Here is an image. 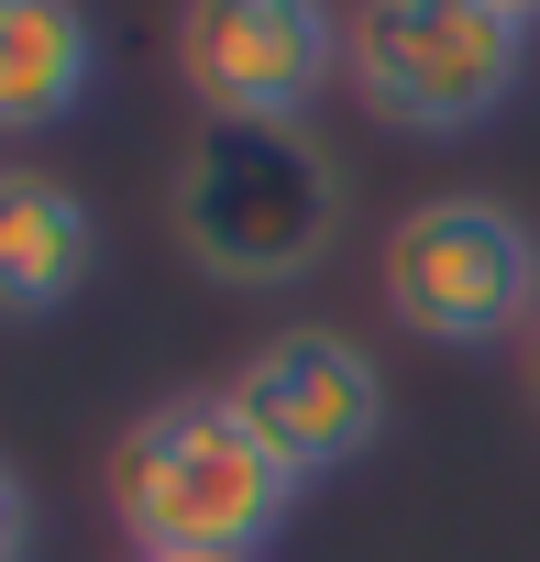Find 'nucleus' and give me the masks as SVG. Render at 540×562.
Segmentation results:
<instances>
[{
  "label": "nucleus",
  "instance_id": "4",
  "mask_svg": "<svg viewBox=\"0 0 540 562\" xmlns=\"http://www.w3.org/2000/svg\"><path fill=\"white\" fill-rule=\"evenodd\" d=\"M386 321L441 342V353H496L529 342L540 321V232L507 199H419L386 232Z\"/></svg>",
  "mask_w": 540,
  "mask_h": 562
},
{
  "label": "nucleus",
  "instance_id": "11",
  "mask_svg": "<svg viewBox=\"0 0 540 562\" xmlns=\"http://www.w3.org/2000/svg\"><path fill=\"white\" fill-rule=\"evenodd\" d=\"M507 12H529V23H540V0H507Z\"/></svg>",
  "mask_w": 540,
  "mask_h": 562
},
{
  "label": "nucleus",
  "instance_id": "3",
  "mask_svg": "<svg viewBox=\"0 0 540 562\" xmlns=\"http://www.w3.org/2000/svg\"><path fill=\"white\" fill-rule=\"evenodd\" d=\"M529 12L507 0H353V45H342V78L353 100L386 122V133H419V144H452V133H485L518 78H529Z\"/></svg>",
  "mask_w": 540,
  "mask_h": 562
},
{
  "label": "nucleus",
  "instance_id": "10",
  "mask_svg": "<svg viewBox=\"0 0 540 562\" xmlns=\"http://www.w3.org/2000/svg\"><path fill=\"white\" fill-rule=\"evenodd\" d=\"M529 386H540V321H529Z\"/></svg>",
  "mask_w": 540,
  "mask_h": 562
},
{
  "label": "nucleus",
  "instance_id": "2",
  "mask_svg": "<svg viewBox=\"0 0 540 562\" xmlns=\"http://www.w3.org/2000/svg\"><path fill=\"white\" fill-rule=\"evenodd\" d=\"M166 221L221 288H288L342 243V155L310 122H199L177 144Z\"/></svg>",
  "mask_w": 540,
  "mask_h": 562
},
{
  "label": "nucleus",
  "instance_id": "5",
  "mask_svg": "<svg viewBox=\"0 0 540 562\" xmlns=\"http://www.w3.org/2000/svg\"><path fill=\"white\" fill-rule=\"evenodd\" d=\"M353 12L331 0H188L177 12V78L199 122H310V100L342 78Z\"/></svg>",
  "mask_w": 540,
  "mask_h": 562
},
{
  "label": "nucleus",
  "instance_id": "8",
  "mask_svg": "<svg viewBox=\"0 0 540 562\" xmlns=\"http://www.w3.org/2000/svg\"><path fill=\"white\" fill-rule=\"evenodd\" d=\"M100 23L78 0H0V133H56L89 111Z\"/></svg>",
  "mask_w": 540,
  "mask_h": 562
},
{
  "label": "nucleus",
  "instance_id": "1",
  "mask_svg": "<svg viewBox=\"0 0 540 562\" xmlns=\"http://www.w3.org/2000/svg\"><path fill=\"white\" fill-rule=\"evenodd\" d=\"M299 474L265 452L232 386H177L111 441V518L133 562H254L288 529Z\"/></svg>",
  "mask_w": 540,
  "mask_h": 562
},
{
  "label": "nucleus",
  "instance_id": "9",
  "mask_svg": "<svg viewBox=\"0 0 540 562\" xmlns=\"http://www.w3.org/2000/svg\"><path fill=\"white\" fill-rule=\"evenodd\" d=\"M0 562H34V485L0 463Z\"/></svg>",
  "mask_w": 540,
  "mask_h": 562
},
{
  "label": "nucleus",
  "instance_id": "6",
  "mask_svg": "<svg viewBox=\"0 0 540 562\" xmlns=\"http://www.w3.org/2000/svg\"><path fill=\"white\" fill-rule=\"evenodd\" d=\"M232 408L265 430V452L310 485V474H342V463L375 452V430H386V364H375L353 331L299 321V331H277V342L243 353Z\"/></svg>",
  "mask_w": 540,
  "mask_h": 562
},
{
  "label": "nucleus",
  "instance_id": "7",
  "mask_svg": "<svg viewBox=\"0 0 540 562\" xmlns=\"http://www.w3.org/2000/svg\"><path fill=\"white\" fill-rule=\"evenodd\" d=\"M100 265V221L67 177L0 166V321H56Z\"/></svg>",
  "mask_w": 540,
  "mask_h": 562
}]
</instances>
